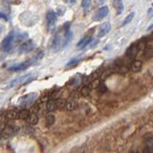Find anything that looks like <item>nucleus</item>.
<instances>
[{
	"label": "nucleus",
	"instance_id": "5",
	"mask_svg": "<svg viewBox=\"0 0 153 153\" xmlns=\"http://www.w3.org/2000/svg\"><path fill=\"white\" fill-rule=\"evenodd\" d=\"M139 52H140V44H137V43H133V44H131L126 49V56L128 57V59H134L138 56Z\"/></svg>",
	"mask_w": 153,
	"mask_h": 153
},
{
	"label": "nucleus",
	"instance_id": "26",
	"mask_svg": "<svg viewBox=\"0 0 153 153\" xmlns=\"http://www.w3.org/2000/svg\"><path fill=\"white\" fill-rule=\"evenodd\" d=\"M76 107V103L74 102V100H71V102H66L65 109L67 110V111H72V110H74Z\"/></svg>",
	"mask_w": 153,
	"mask_h": 153
},
{
	"label": "nucleus",
	"instance_id": "15",
	"mask_svg": "<svg viewBox=\"0 0 153 153\" xmlns=\"http://www.w3.org/2000/svg\"><path fill=\"white\" fill-rule=\"evenodd\" d=\"M142 66H143L142 61H140V60H134L132 62V64H131V70L133 72H135V73H137V72H139L142 69Z\"/></svg>",
	"mask_w": 153,
	"mask_h": 153
},
{
	"label": "nucleus",
	"instance_id": "13",
	"mask_svg": "<svg viewBox=\"0 0 153 153\" xmlns=\"http://www.w3.org/2000/svg\"><path fill=\"white\" fill-rule=\"evenodd\" d=\"M146 49H145V57L150 59L153 56V39L147 42L146 44Z\"/></svg>",
	"mask_w": 153,
	"mask_h": 153
},
{
	"label": "nucleus",
	"instance_id": "31",
	"mask_svg": "<svg viewBox=\"0 0 153 153\" xmlns=\"http://www.w3.org/2000/svg\"><path fill=\"white\" fill-rule=\"evenodd\" d=\"M65 3H67V4H75L76 3V1H65Z\"/></svg>",
	"mask_w": 153,
	"mask_h": 153
},
{
	"label": "nucleus",
	"instance_id": "23",
	"mask_svg": "<svg viewBox=\"0 0 153 153\" xmlns=\"http://www.w3.org/2000/svg\"><path fill=\"white\" fill-rule=\"evenodd\" d=\"M30 112L29 110L27 109H23L19 111V115H18V119H21V120H28V118L30 117Z\"/></svg>",
	"mask_w": 153,
	"mask_h": 153
},
{
	"label": "nucleus",
	"instance_id": "19",
	"mask_svg": "<svg viewBox=\"0 0 153 153\" xmlns=\"http://www.w3.org/2000/svg\"><path fill=\"white\" fill-rule=\"evenodd\" d=\"M114 4H115V6H116L115 8H116L117 16H120L123 11V2L121 1V0H118V1H115Z\"/></svg>",
	"mask_w": 153,
	"mask_h": 153
},
{
	"label": "nucleus",
	"instance_id": "14",
	"mask_svg": "<svg viewBox=\"0 0 153 153\" xmlns=\"http://www.w3.org/2000/svg\"><path fill=\"white\" fill-rule=\"evenodd\" d=\"M81 61V57H74L66 63V68H74Z\"/></svg>",
	"mask_w": 153,
	"mask_h": 153
},
{
	"label": "nucleus",
	"instance_id": "1",
	"mask_svg": "<svg viewBox=\"0 0 153 153\" xmlns=\"http://www.w3.org/2000/svg\"><path fill=\"white\" fill-rule=\"evenodd\" d=\"M69 25H70V23H67L66 25H64L63 30L56 33L55 36H53L51 40V44H50V48L52 52L57 53L60 50L64 49V48L69 44V42L72 40L73 33H72L69 29L68 27Z\"/></svg>",
	"mask_w": 153,
	"mask_h": 153
},
{
	"label": "nucleus",
	"instance_id": "16",
	"mask_svg": "<svg viewBox=\"0 0 153 153\" xmlns=\"http://www.w3.org/2000/svg\"><path fill=\"white\" fill-rule=\"evenodd\" d=\"M91 5H92V1H90V0H83V1H81V7H82L84 13H87L90 11Z\"/></svg>",
	"mask_w": 153,
	"mask_h": 153
},
{
	"label": "nucleus",
	"instance_id": "33",
	"mask_svg": "<svg viewBox=\"0 0 153 153\" xmlns=\"http://www.w3.org/2000/svg\"><path fill=\"white\" fill-rule=\"evenodd\" d=\"M130 153H139L138 151H135V150H133V151H131Z\"/></svg>",
	"mask_w": 153,
	"mask_h": 153
},
{
	"label": "nucleus",
	"instance_id": "34",
	"mask_svg": "<svg viewBox=\"0 0 153 153\" xmlns=\"http://www.w3.org/2000/svg\"><path fill=\"white\" fill-rule=\"evenodd\" d=\"M151 5H152V7H153V2H152V4H151Z\"/></svg>",
	"mask_w": 153,
	"mask_h": 153
},
{
	"label": "nucleus",
	"instance_id": "8",
	"mask_svg": "<svg viewBox=\"0 0 153 153\" xmlns=\"http://www.w3.org/2000/svg\"><path fill=\"white\" fill-rule=\"evenodd\" d=\"M110 30H111V23H110V22L102 23L99 28V31H98V33H97V37L98 38H102V37L105 36L110 32Z\"/></svg>",
	"mask_w": 153,
	"mask_h": 153
},
{
	"label": "nucleus",
	"instance_id": "20",
	"mask_svg": "<svg viewBox=\"0 0 153 153\" xmlns=\"http://www.w3.org/2000/svg\"><path fill=\"white\" fill-rule=\"evenodd\" d=\"M134 16H135V12H132V13H130L129 14H127V16H126V18L123 19V21L121 26L123 27V26L127 25V24H129V23L132 21V19L134 18Z\"/></svg>",
	"mask_w": 153,
	"mask_h": 153
},
{
	"label": "nucleus",
	"instance_id": "24",
	"mask_svg": "<svg viewBox=\"0 0 153 153\" xmlns=\"http://www.w3.org/2000/svg\"><path fill=\"white\" fill-rule=\"evenodd\" d=\"M146 146L147 147L149 153H153V137H149L146 139Z\"/></svg>",
	"mask_w": 153,
	"mask_h": 153
},
{
	"label": "nucleus",
	"instance_id": "28",
	"mask_svg": "<svg viewBox=\"0 0 153 153\" xmlns=\"http://www.w3.org/2000/svg\"><path fill=\"white\" fill-rule=\"evenodd\" d=\"M6 127H7L6 123H5L4 122H0V132L3 133V131L5 130V128Z\"/></svg>",
	"mask_w": 153,
	"mask_h": 153
},
{
	"label": "nucleus",
	"instance_id": "11",
	"mask_svg": "<svg viewBox=\"0 0 153 153\" xmlns=\"http://www.w3.org/2000/svg\"><path fill=\"white\" fill-rule=\"evenodd\" d=\"M36 98V93H32V94H28L26 96H24V97L21 98L20 100V103L23 104V105H29L35 102V100Z\"/></svg>",
	"mask_w": 153,
	"mask_h": 153
},
{
	"label": "nucleus",
	"instance_id": "18",
	"mask_svg": "<svg viewBox=\"0 0 153 153\" xmlns=\"http://www.w3.org/2000/svg\"><path fill=\"white\" fill-rule=\"evenodd\" d=\"M27 37H28L27 33H16V36H14V40L16 42H21L27 39Z\"/></svg>",
	"mask_w": 153,
	"mask_h": 153
},
{
	"label": "nucleus",
	"instance_id": "29",
	"mask_svg": "<svg viewBox=\"0 0 153 153\" xmlns=\"http://www.w3.org/2000/svg\"><path fill=\"white\" fill-rule=\"evenodd\" d=\"M0 18H3V19H5V20H7V16H5V14L4 13H0Z\"/></svg>",
	"mask_w": 153,
	"mask_h": 153
},
{
	"label": "nucleus",
	"instance_id": "22",
	"mask_svg": "<svg viewBox=\"0 0 153 153\" xmlns=\"http://www.w3.org/2000/svg\"><path fill=\"white\" fill-rule=\"evenodd\" d=\"M27 122L29 123V124H31V126H35L38 123V117L36 114H31L30 117L28 118Z\"/></svg>",
	"mask_w": 153,
	"mask_h": 153
},
{
	"label": "nucleus",
	"instance_id": "3",
	"mask_svg": "<svg viewBox=\"0 0 153 153\" xmlns=\"http://www.w3.org/2000/svg\"><path fill=\"white\" fill-rule=\"evenodd\" d=\"M46 21H47V30L51 32L56 28V21H57V16L56 13L54 11H49L46 13Z\"/></svg>",
	"mask_w": 153,
	"mask_h": 153
},
{
	"label": "nucleus",
	"instance_id": "12",
	"mask_svg": "<svg viewBox=\"0 0 153 153\" xmlns=\"http://www.w3.org/2000/svg\"><path fill=\"white\" fill-rule=\"evenodd\" d=\"M92 41H93V37L92 36H84L82 39L78 42V44H76V48H79V49H84V48L87 47Z\"/></svg>",
	"mask_w": 153,
	"mask_h": 153
},
{
	"label": "nucleus",
	"instance_id": "25",
	"mask_svg": "<svg viewBox=\"0 0 153 153\" xmlns=\"http://www.w3.org/2000/svg\"><path fill=\"white\" fill-rule=\"evenodd\" d=\"M55 122H56V118L54 115H48L46 118V126H51L55 123Z\"/></svg>",
	"mask_w": 153,
	"mask_h": 153
},
{
	"label": "nucleus",
	"instance_id": "2",
	"mask_svg": "<svg viewBox=\"0 0 153 153\" xmlns=\"http://www.w3.org/2000/svg\"><path fill=\"white\" fill-rule=\"evenodd\" d=\"M33 79H35V78H33V74H27V75H24L21 76H17V78L13 79V80L10 81L7 87L13 88V87H16V86L19 85V84H27Z\"/></svg>",
	"mask_w": 153,
	"mask_h": 153
},
{
	"label": "nucleus",
	"instance_id": "6",
	"mask_svg": "<svg viewBox=\"0 0 153 153\" xmlns=\"http://www.w3.org/2000/svg\"><path fill=\"white\" fill-rule=\"evenodd\" d=\"M108 13H109V8L107 6H102L99 8V10L95 13L92 18L94 21H99L106 17L108 16Z\"/></svg>",
	"mask_w": 153,
	"mask_h": 153
},
{
	"label": "nucleus",
	"instance_id": "32",
	"mask_svg": "<svg viewBox=\"0 0 153 153\" xmlns=\"http://www.w3.org/2000/svg\"><path fill=\"white\" fill-rule=\"evenodd\" d=\"M152 28H153V24H152V25H150L149 27H148V30H151Z\"/></svg>",
	"mask_w": 153,
	"mask_h": 153
},
{
	"label": "nucleus",
	"instance_id": "10",
	"mask_svg": "<svg viewBox=\"0 0 153 153\" xmlns=\"http://www.w3.org/2000/svg\"><path fill=\"white\" fill-rule=\"evenodd\" d=\"M17 127L14 126H12V124H9V126H7V127L5 128V130L3 131L2 135L4 138H10L12 137L13 135H14L16 132H17Z\"/></svg>",
	"mask_w": 153,
	"mask_h": 153
},
{
	"label": "nucleus",
	"instance_id": "4",
	"mask_svg": "<svg viewBox=\"0 0 153 153\" xmlns=\"http://www.w3.org/2000/svg\"><path fill=\"white\" fill-rule=\"evenodd\" d=\"M14 32H11L9 35L4 38V40L1 43V49L4 52H10L13 48V42L14 41Z\"/></svg>",
	"mask_w": 153,
	"mask_h": 153
},
{
	"label": "nucleus",
	"instance_id": "9",
	"mask_svg": "<svg viewBox=\"0 0 153 153\" xmlns=\"http://www.w3.org/2000/svg\"><path fill=\"white\" fill-rule=\"evenodd\" d=\"M36 48V44L33 43V40H27L25 42L22 43V45L19 48V52L20 53H27V52H31Z\"/></svg>",
	"mask_w": 153,
	"mask_h": 153
},
{
	"label": "nucleus",
	"instance_id": "30",
	"mask_svg": "<svg viewBox=\"0 0 153 153\" xmlns=\"http://www.w3.org/2000/svg\"><path fill=\"white\" fill-rule=\"evenodd\" d=\"M143 153H149V151H148V149H147V147H146V146H145V148H143Z\"/></svg>",
	"mask_w": 153,
	"mask_h": 153
},
{
	"label": "nucleus",
	"instance_id": "21",
	"mask_svg": "<svg viewBox=\"0 0 153 153\" xmlns=\"http://www.w3.org/2000/svg\"><path fill=\"white\" fill-rule=\"evenodd\" d=\"M57 106H56V102H55V100H49V102H47V105H46V110L47 112H52L54 111L55 109H56Z\"/></svg>",
	"mask_w": 153,
	"mask_h": 153
},
{
	"label": "nucleus",
	"instance_id": "7",
	"mask_svg": "<svg viewBox=\"0 0 153 153\" xmlns=\"http://www.w3.org/2000/svg\"><path fill=\"white\" fill-rule=\"evenodd\" d=\"M33 64V60L31 59H28L21 62V63H18L16 65H13L11 66L10 68H8L10 71H13V72H19V71H23V70H26L27 68H29L31 65Z\"/></svg>",
	"mask_w": 153,
	"mask_h": 153
},
{
	"label": "nucleus",
	"instance_id": "17",
	"mask_svg": "<svg viewBox=\"0 0 153 153\" xmlns=\"http://www.w3.org/2000/svg\"><path fill=\"white\" fill-rule=\"evenodd\" d=\"M18 115L19 111H17V110H10L6 114V118L9 120H16L18 119Z\"/></svg>",
	"mask_w": 153,
	"mask_h": 153
},
{
	"label": "nucleus",
	"instance_id": "27",
	"mask_svg": "<svg viewBox=\"0 0 153 153\" xmlns=\"http://www.w3.org/2000/svg\"><path fill=\"white\" fill-rule=\"evenodd\" d=\"M90 92H91V89L89 86H84V87H82L80 90V94L82 97H88L90 95Z\"/></svg>",
	"mask_w": 153,
	"mask_h": 153
}]
</instances>
